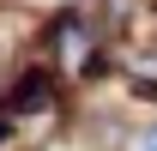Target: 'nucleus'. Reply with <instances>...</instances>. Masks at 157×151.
<instances>
[{"label": "nucleus", "mask_w": 157, "mask_h": 151, "mask_svg": "<svg viewBox=\"0 0 157 151\" xmlns=\"http://www.w3.org/2000/svg\"><path fill=\"white\" fill-rule=\"evenodd\" d=\"M139 151H157V127H145V133H139Z\"/></svg>", "instance_id": "f03ea898"}, {"label": "nucleus", "mask_w": 157, "mask_h": 151, "mask_svg": "<svg viewBox=\"0 0 157 151\" xmlns=\"http://www.w3.org/2000/svg\"><path fill=\"white\" fill-rule=\"evenodd\" d=\"M48 42H55V55H60L67 73H97L103 67V30L85 12H60L55 30H48Z\"/></svg>", "instance_id": "f257e3e1"}]
</instances>
